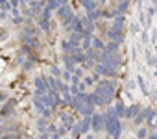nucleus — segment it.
Here are the masks:
<instances>
[{
	"label": "nucleus",
	"instance_id": "1",
	"mask_svg": "<svg viewBox=\"0 0 157 139\" xmlns=\"http://www.w3.org/2000/svg\"><path fill=\"white\" fill-rule=\"evenodd\" d=\"M104 126H105V130L113 135V139H118V137H120V121H118V117L115 115L113 109H109V111L104 115Z\"/></svg>",
	"mask_w": 157,
	"mask_h": 139
},
{
	"label": "nucleus",
	"instance_id": "2",
	"mask_svg": "<svg viewBox=\"0 0 157 139\" xmlns=\"http://www.w3.org/2000/svg\"><path fill=\"white\" fill-rule=\"evenodd\" d=\"M96 93H98V95H102L105 102H109V100H113V97H115V84H113V82H109V80H104V82H100V84H98Z\"/></svg>",
	"mask_w": 157,
	"mask_h": 139
},
{
	"label": "nucleus",
	"instance_id": "3",
	"mask_svg": "<svg viewBox=\"0 0 157 139\" xmlns=\"http://www.w3.org/2000/svg\"><path fill=\"white\" fill-rule=\"evenodd\" d=\"M100 61H102V65H105V67H109V69H117L118 65H120V58H118V54H109V52H104L102 56H100Z\"/></svg>",
	"mask_w": 157,
	"mask_h": 139
},
{
	"label": "nucleus",
	"instance_id": "4",
	"mask_svg": "<svg viewBox=\"0 0 157 139\" xmlns=\"http://www.w3.org/2000/svg\"><path fill=\"white\" fill-rule=\"evenodd\" d=\"M46 84H48V82H46V78H41V76H39V78H35V87H37V93H35V95H39V97H41V95H48L50 87H48Z\"/></svg>",
	"mask_w": 157,
	"mask_h": 139
},
{
	"label": "nucleus",
	"instance_id": "5",
	"mask_svg": "<svg viewBox=\"0 0 157 139\" xmlns=\"http://www.w3.org/2000/svg\"><path fill=\"white\" fill-rule=\"evenodd\" d=\"M94 69H96V74L111 76V78H115V76H117V69H109V67H105V65H102V63H98Z\"/></svg>",
	"mask_w": 157,
	"mask_h": 139
},
{
	"label": "nucleus",
	"instance_id": "6",
	"mask_svg": "<svg viewBox=\"0 0 157 139\" xmlns=\"http://www.w3.org/2000/svg\"><path fill=\"white\" fill-rule=\"evenodd\" d=\"M107 37L111 39V43H117V45L124 41V34H122V30H115V28L107 32Z\"/></svg>",
	"mask_w": 157,
	"mask_h": 139
},
{
	"label": "nucleus",
	"instance_id": "7",
	"mask_svg": "<svg viewBox=\"0 0 157 139\" xmlns=\"http://www.w3.org/2000/svg\"><path fill=\"white\" fill-rule=\"evenodd\" d=\"M102 126H104V117L102 115H91V128L94 130V132H100L102 130Z\"/></svg>",
	"mask_w": 157,
	"mask_h": 139
},
{
	"label": "nucleus",
	"instance_id": "8",
	"mask_svg": "<svg viewBox=\"0 0 157 139\" xmlns=\"http://www.w3.org/2000/svg\"><path fill=\"white\" fill-rule=\"evenodd\" d=\"M140 111H142V109H140V106H139V104H133V106L126 108V119H135Z\"/></svg>",
	"mask_w": 157,
	"mask_h": 139
},
{
	"label": "nucleus",
	"instance_id": "9",
	"mask_svg": "<svg viewBox=\"0 0 157 139\" xmlns=\"http://www.w3.org/2000/svg\"><path fill=\"white\" fill-rule=\"evenodd\" d=\"M41 100H43V104H44L46 108H52V109H54V108L57 106V102H56L50 95H43V98H41Z\"/></svg>",
	"mask_w": 157,
	"mask_h": 139
},
{
	"label": "nucleus",
	"instance_id": "10",
	"mask_svg": "<svg viewBox=\"0 0 157 139\" xmlns=\"http://www.w3.org/2000/svg\"><path fill=\"white\" fill-rule=\"evenodd\" d=\"M115 115L117 117H126V108H124V104L122 102H117V106H115Z\"/></svg>",
	"mask_w": 157,
	"mask_h": 139
},
{
	"label": "nucleus",
	"instance_id": "11",
	"mask_svg": "<svg viewBox=\"0 0 157 139\" xmlns=\"http://www.w3.org/2000/svg\"><path fill=\"white\" fill-rule=\"evenodd\" d=\"M89 130H91V115H87V117L83 119V122H82V132L87 133Z\"/></svg>",
	"mask_w": 157,
	"mask_h": 139
},
{
	"label": "nucleus",
	"instance_id": "12",
	"mask_svg": "<svg viewBox=\"0 0 157 139\" xmlns=\"http://www.w3.org/2000/svg\"><path fill=\"white\" fill-rule=\"evenodd\" d=\"M115 30H122L124 28V17L122 15H117L115 17V26H113Z\"/></svg>",
	"mask_w": 157,
	"mask_h": 139
},
{
	"label": "nucleus",
	"instance_id": "13",
	"mask_svg": "<svg viewBox=\"0 0 157 139\" xmlns=\"http://www.w3.org/2000/svg\"><path fill=\"white\" fill-rule=\"evenodd\" d=\"M117 50H118V45L117 43H109V45L104 46V52H109V54H115Z\"/></svg>",
	"mask_w": 157,
	"mask_h": 139
},
{
	"label": "nucleus",
	"instance_id": "14",
	"mask_svg": "<svg viewBox=\"0 0 157 139\" xmlns=\"http://www.w3.org/2000/svg\"><path fill=\"white\" fill-rule=\"evenodd\" d=\"M61 121L67 124V128H68V130H72V119L68 117V113H61Z\"/></svg>",
	"mask_w": 157,
	"mask_h": 139
},
{
	"label": "nucleus",
	"instance_id": "15",
	"mask_svg": "<svg viewBox=\"0 0 157 139\" xmlns=\"http://www.w3.org/2000/svg\"><path fill=\"white\" fill-rule=\"evenodd\" d=\"M82 2H83V6H85L87 11H94L96 10V4L93 2V0H82Z\"/></svg>",
	"mask_w": 157,
	"mask_h": 139
},
{
	"label": "nucleus",
	"instance_id": "16",
	"mask_svg": "<svg viewBox=\"0 0 157 139\" xmlns=\"http://www.w3.org/2000/svg\"><path fill=\"white\" fill-rule=\"evenodd\" d=\"M68 13H72V11H70L67 6H61V8H57V15H59V17H63V19H65Z\"/></svg>",
	"mask_w": 157,
	"mask_h": 139
},
{
	"label": "nucleus",
	"instance_id": "17",
	"mask_svg": "<svg viewBox=\"0 0 157 139\" xmlns=\"http://www.w3.org/2000/svg\"><path fill=\"white\" fill-rule=\"evenodd\" d=\"M148 126L157 130V113H153V117H150V119H148Z\"/></svg>",
	"mask_w": 157,
	"mask_h": 139
},
{
	"label": "nucleus",
	"instance_id": "18",
	"mask_svg": "<svg viewBox=\"0 0 157 139\" xmlns=\"http://www.w3.org/2000/svg\"><path fill=\"white\" fill-rule=\"evenodd\" d=\"M146 133H148V130H146V128H140V130L137 132V137H139V139H144Z\"/></svg>",
	"mask_w": 157,
	"mask_h": 139
},
{
	"label": "nucleus",
	"instance_id": "19",
	"mask_svg": "<svg viewBox=\"0 0 157 139\" xmlns=\"http://www.w3.org/2000/svg\"><path fill=\"white\" fill-rule=\"evenodd\" d=\"M137 82H139V85H140V89H142V93H148V89H146V85H144V80H142L140 76L137 78Z\"/></svg>",
	"mask_w": 157,
	"mask_h": 139
},
{
	"label": "nucleus",
	"instance_id": "20",
	"mask_svg": "<svg viewBox=\"0 0 157 139\" xmlns=\"http://www.w3.org/2000/svg\"><path fill=\"white\" fill-rule=\"evenodd\" d=\"M126 8H128V2H122V4L118 6V15H122V13L126 11Z\"/></svg>",
	"mask_w": 157,
	"mask_h": 139
},
{
	"label": "nucleus",
	"instance_id": "21",
	"mask_svg": "<svg viewBox=\"0 0 157 139\" xmlns=\"http://www.w3.org/2000/svg\"><path fill=\"white\" fill-rule=\"evenodd\" d=\"M142 121H144V115H142V113H139V115H137V117L133 119V122H135V124H140Z\"/></svg>",
	"mask_w": 157,
	"mask_h": 139
},
{
	"label": "nucleus",
	"instance_id": "22",
	"mask_svg": "<svg viewBox=\"0 0 157 139\" xmlns=\"http://www.w3.org/2000/svg\"><path fill=\"white\" fill-rule=\"evenodd\" d=\"M93 41H94V46H96V48H102V50H104V46H105V45H104L100 39H93Z\"/></svg>",
	"mask_w": 157,
	"mask_h": 139
},
{
	"label": "nucleus",
	"instance_id": "23",
	"mask_svg": "<svg viewBox=\"0 0 157 139\" xmlns=\"http://www.w3.org/2000/svg\"><path fill=\"white\" fill-rule=\"evenodd\" d=\"M100 15H102V11H96V10H94V11H91V21H93V19H98Z\"/></svg>",
	"mask_w": 157,
	"mask_h": 139
},
{
	"label": "nucleus",
	"instance_id": "24",
	"mask_svg": "<svg viewBox=\"0 0 157 139\" xmlns=\"http://www.w3.org/2000/svg\"><path fill=\"white\" fill-rule=\"evenodd\" d=\"M94 82V78H91V76H87V78H83V85H91Z\"/></svg>",
	"mask_w": 157,
	"mask_h": 139
},
{
	"label": "nucleus",
	"instance_id": "25",
	"mask_svg": "<svg viewBox=\"0 0 157 139\" xmlns=\"http://www.w3.org/2000/svg\"><path fill=\"white\" fill-rule=\"evenodd\" d=\"M0 8H2L4 11H8L10 8H8V2H6V0H0Z\"/></svg>",
	"mask_w": 157,
	"mask_h": 139
},
{
	"label": "nucleus",
	"instance_id": "26",
	"mask_svg": "<svg viewBox=\"0 0 157 139\" xmlns=\"http://www.w3.org/2000/svg\"><path fill=\"white\" fill-rule=\"evenodd\" d=\"M41 113H43V117H48V115H50V108H44Z\"/></svg>",
	"mask_w": 157,
	"mask_h": 139
},
{
	"label": "nucleus",
	"instance_id": "27",
	"mask_svg": "<svg viewBox=\"0 0 157 139\" xmlns=\"http://www.w3.org/2000/svg\"><path fill=\"white\" fill-rule=\"evenodd\" d=\"M52 73H54V76H59V74H61V71H59L57 67H54V69H52Z\"/></svg>",
	"mask_w": 157,
	"mask_h": 139
},
{
	"label": "nucleus",
	"instance_id": "28",
	"mask_svg": "<svg viewBox=\"0 0 157 139\" xmlns=\"http://www.w3.org/2000/svg\"><path fill=\"white\" fill-rule=\"evenodd\" d=\"M150 139H157V132H153V133H150Z\"/></svg>",
	"mask_w": 157,
	"mask_h": 139
},
{
	"label": "nucleus",
	"instance_id": "29",
	"mask_svg": "<svg viewBox=\"0 0 157 139\" xmlns=\"http://www.w3.org/2000/svg\"><path fill=\"white\" fill-rule=\"evenodd\" d=\"M4 98H8V95L6 93H0V100H4Z\"/></svg>",
	"mask_w": 157,
	"mask_h": 139
},
{
	"label": "nucleus",
	"instance_id": "30",
	"mask_svg": "<svg viewBox=\"0 0 157 139\" xmlns=\"http://www.w3.org/2000/svg\"><path fill=\"white\" fill-rule=\"evenodd\" d=\"M59 137H61L59 133H54V135H52V139H59Z\"/></svg>",
	"mask_w": 157,
	"mask_h": 139
},
{
	"label": "nucleus",
	"instance_id": "31",
	"mask_svg": "<svg viewBox=\"0 0 157 139\" xmlns=\"http://www.w3.org/2000/svg\"><path fill=\"white\" fill-rule=\"evenodd\" d=\"M41 139H48V133H41Z\"/></svg>",
	"mask_w": 157,
	"mask_h": 139
},
{
	"label": "nucleus",
	"instance_id": "32",
	"mask_svg": "<svg viewBox=\"0 0 157 139\" xmlns=\"http://www.w3.org/2000/svg\"><path fill=\"white\" fill-rule=\"evenodd\" d=\"M59 4H67V0H59V2H57V6H59Z\"/></svg>",
	"mask_w": 157,
	"mask_h": 139
},
{
	"label": "nucleus",
	"instance_id": "33",
	"mask_svg": "<svg viewBox=\"0 0 157 139\" xmlns=\"http://www.w3.org/2000/svg\"><path fill=\"white\" fill-rule=\"evenodd\" d=\"M11 6H13V8L17 6V0H11Z\"/></svg>",
	"mask_w": 157,
	"mask_h": 139
},
{
	"label": "nucleus",
	"instance_id": "34",
	"mask_svg": "<svg viewBox=\"0 0 157 139\" xmlns=\"http://www.w3.org/2000/svg\"><path fill=\"white\" fill-rule=\"evenodd\" d=\"M124 2H129V0H124Z\"/></svg>",
	"mask_w": 157,
	"mask_h": 139
},
{
	"label": "nucleus",
	"instance_id": "35",
	"mask_svg": "<svg viewBox=\"0 0 157 139\" xmlns=\"http://www.w3.org/2000/svg\"><path fill=\"white\" fill-rule=\"evenodd\" d=\"M30 139H32V137H30Z\"/></svg>",
	"mask_w": 157,
	"mask_h": 139
}]
</instances>
